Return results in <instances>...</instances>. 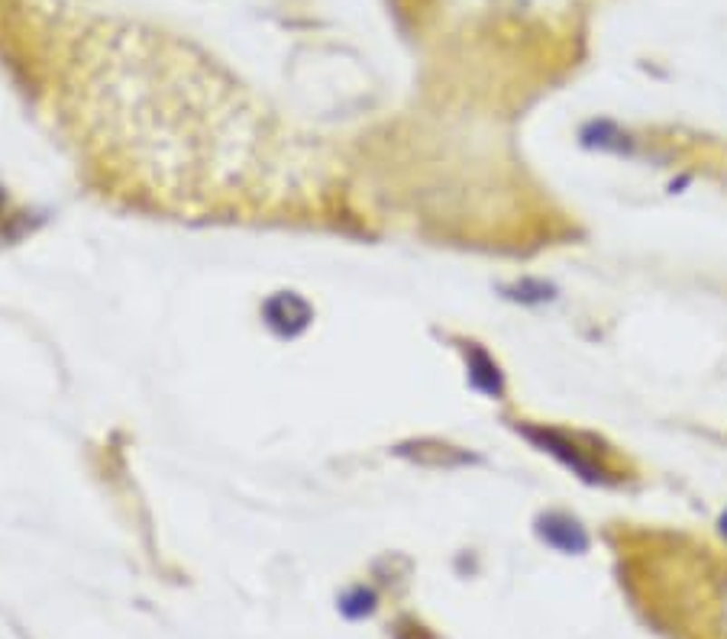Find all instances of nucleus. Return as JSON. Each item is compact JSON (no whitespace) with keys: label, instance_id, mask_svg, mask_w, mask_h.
<instances>
[{"label":"nucleus","instance_id":"1","mask_svg":"<svg viewBox=\"0 0 727 639\" xmlns=\"http://www.w3.org/2000/svg\"><path fill=\"white\" fill-rule=\"evenodd\" d=\"M262 316H266V324L272 326L275 336L295 339L311 326L314 310H311V304H307L301 295H295V291H278V295L266 301Z\"/></svg>","mask_w":727,"mask_h":639},{"label":"nucleus","instance_id":"2","mask_svg":"<svg viewBox=\"0 0 727 639\" xmlns=\"http://www.w3.org/2000/svg\"><path fill=\"white\" fill-rule=\"evenodd\" d=\"M524 436H528L530 442H537V446L543 449V452H549V456H557L559 462L566 465V469H572L579 478H586V481H605V471L598 469V465L592 462V459L582 452V449H576V442H569L563 433H553V430H534V426H524Z\"/></svg>","mask_w":727,"mask_h":639},{"label":"nucleus","instance_id":"3","mask_svg":"<svg viewBox=\"0 0 727 639\" xmlns=\"http://www.w3.org/2000/svg\"><path fill=\"white\" fill-rule=\"evenodd\" d=\"M537 533L547 546L559 552H569V556H582L588 549V533L582 529L579 520H572L569 514H543L537 520Z\"/></svg>","mask_w":727,"mask_h":639},{"label":"nucleus","instance_id":"4","mask_svg":"<svg viewBox=\"0 0 727 639\" xmlns=\"http://www.w3.org/2000/svg\"><path fill=\"white\" fill-rule=\"evenodd\" d=\"M466 362H469V384H472L475 391H482V394L495 397V401L505 394V375H501L498 362L485 353L482 345L469 343L466 345Z\"/></svg>","mask_w":727,"mask_h":639},{"label":"nucleus","instance_id":"5","mask_svg":"<svg viewBox=\"0 0 727 639\" xmlns=\"http://www.w3.org/2000/svg\"><path fill=\"white\" fill-rule=\"evenodd\" d=\"M582 142L586 146H598V149H611V152H624V149H631L627 136H624L617 126H611L608 120H598V123H588L582 130Z\"/></svg>","mask_w":727,"mask_h":639},{"label":"nucleus","instance_id":"6","mask_svg":"<svg viewBox=\"0 0 727 639\" xmlns=\"http://www.w3.org/2000/svg\"><path fill=\"white\" fill-rule=\"evenodd\" d=\"M505 295L511 297V301H520V304H547L557 297V287L547 285V281H520V285L514 287H505Z\"/></svg>","mask_w":727,"mask_h":639},{"label":"nucleus","instance_id":"7","mask_svg":"<svg viewBox=\"0 0 727 639\" xmlns=\"http://www.w3.org/2000/svg\"><path fill=\"white\" fill-rule=\"evenodd\" d=\"M721 537H727V514L721 517Z\"/></svg>","mask_w":727,"mask_h":639}]
</instances>
